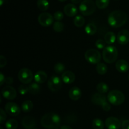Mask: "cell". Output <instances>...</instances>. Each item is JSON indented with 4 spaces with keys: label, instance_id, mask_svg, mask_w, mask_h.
Here are the masks:
<instances>
[{
    "label": "cell",
    "instance_id": "obj_1",
    "mask_svg": "<svg viewBox=\"0 0 129 129\" xmlns=\"http://www.w3.org/2000/svg\"><path fill=\"white\" fill-rule=\"evenodd\" d=\"M128 20L127 13L122 10H115L109 14L108 23L113 28H118L123 26Z\"/></svg>",
    "mask_w": 129,
    "mask_h": 129
},
{
    "label": "cell",
    "instance_id": "obj_2",
    "mask_svg": "<svg viewBox=\"0 0 129 129\" xmlns=\"http://www.w3.org/2000/svg\"><path fill=\"white\" fill-rule=\"evenodd\" d=\"M42 126L47 129H57L60 124V118L55 113H48L42 117Z\"/></svg>",
    "mask_w": 129,
    "mask_h": 129
},
{
    "label": "cell",
    "instance_id": "obj_3",
    "mask_svg": "<svg viewBox=\"0 0 129 129\" xmlns=\"http://www.w3.org/2000/svg\"><path fill=\"white\" fill-rule=\"evenodd\" d=\"M118 50L116 47L113 46H106V48L103 50L102 56L103 60L106 63L111 64L116 61L118 58Z\"/></svg>",
    "mask_w": 129,
    "mask_h": 129
},
{
    "label": "cell",
    "instance_id": "obj_4",
    "mask_svg": "<svg viewBox=\"0 0 129 129\" xmlns=\"http://www.w3.org/2000/svg\"><path fill=\"white\" fill-rule=\"evenodd\" d=\"M108 102L114 106H119L123 104L125 100L124 94L119 90H112L107 95Z\"/></svg>",
    "mask_w": 129,
    "mask_h": 129
},
{
    "label": "cell",
    "instance_id": "obj_5",
    "mask_svg": "<svg viewBox=\"0 0 129 129\" xmlns=\"http://www.w3.org/2000/svg\"><path fill=\"white\" fill-rule=\"evenodd\" d=\"M96 3L93 0H83L79 6L81 13L84 16L93 15L96 11Z\"/></svg>",
    "mask_w": 129,
    "mask_h": 129
},
{
    "label": "cell",
    "instance_id": "obj_6",
    "mask_svg": "<svg viewBox=\"0 0 129 129\" xmlns=\"http://www.w3.org/2000/svg\"><path fill=\"white\" fill-rule=\"evenodd\" d=\"M84 58L88 63L93 64H97L98 63H100L102 56L99 51L97 49H89L86 51L84 54Z\"/></svg>",
    "mask_w": 129,
    "mask_h": 129
},
{
    "label": "cell",
    "instance_id": "obj_7",
    "mask_svg": "<svg viewBox=\"0 0 129 129\" xmlns=\"http://www.w3.org/2000/svg\"><path fill=\"white\" fill-rule=\"evenodd\" d=\"M18 77L20 82L23 84H28L32 81L34 75L32 72L29 68H23L20 70L18 74Z\"/></svg>",
    "mask_w": 129,
    "mask_h": 129
},
{
    "label": "cell",
    "instance_id": "obj_8",
    "mask_svg": "<svg viewBox=\"0 0 129 129\" xmlns=\"http://www.w3.org/2000/svg\"><path fill=\"white\" fill-rule=\"evenodd\" d=\"M47 85L52 92H57L62 87V79L57 75H52L48 80Z\"/></svg>",
    "mask_w": 129,
    "mask_h": 129
},
{
    "label": "cell",
    "instance_id": "obj_9",
    "mask_svg": "<svg viewBox=\"0 0 129 129\" xmlns=\"http://www.w3.org/2000/svg\"><path fill=\"white\" fill-rule=\"evenodd\" d=\"M54 16L49 13L44 12L40 13L38 17L39 24L43 27H49L54 23Z\"/></svg>",
    "mask_w": 129,
    "mask_h": 129
},
{
    "label": "cell",
    "instance_id": "obj_10",
    "mask_svg": "<svg viewBox=\"0 0 129 129\" xmlns=\"http://www.w3.org/2000/svg\"><path fill=\"white\" fill-rule=\"evenodd\" d=\"M1 94L6 99L13 100L16 97V91L13 87L7 85L2 89Z\"/></svg>",
    "mask_w": 129,
    "mask_h": 129
},
{
    "label": "cell",
    "instance_id": "obj_11",
    "mask_svg": "<svg viewBox=\"0 0 129 129\" xmlns=\"http://www.w3.org/2000/svg\"><path fill=\"white\" fill-rule=\"evenodd\" d=\"M5 111L8 115L12 116H18L20 113V108L16 103L13 102H9L5 106Z\"/></svg>",
    "mask_w": 129,
    "mask_h": 129
},
{
    "label": "cell",
    "instance_id": "obj_12",
    "mask_svg": "<svg viewBox=\"0 0 129 129\" xmlns=\"http://www.w3.org/2000/svg\"><path fill=\"white\" fill-rule=\"evenodd\" d=\"M105 124L108 129H119L122 126V123L119 119L114 116L107 118Z\"/></svg>",
    "mask_w": 129,
    "mask_h": 129
},
{
    "label": "cell",
    "instance_id": "obj_13",
    "mask_svg": "<svg viewBox=\"0 0 129 129\" xmlns=\"http://www.w3.org/2000/svg\"><path fill=\"white\" fill-rule=\"evenodd\" d=\"M117 42L121 45H125L129 42V31L126 29L120 30L117 35Z\"/></svg>",
    "mask_w": 129,
    "mask_h": 129
},
{
    "label": "cell",
    "instance_id": "obj_14",
    "mask_svg": "<svg viewBox=\"0 0 129 129\" xmlns=\"http://www.w3.org/2000/svg\"><path fill=\"white\" fill-rule=\"evenodd\" d=\"M107 98L103 94L94 93L91 96V102L96 106H102V105L107 102Z\"/></svg>",
    "mask_w": 129,
    "mask_h": 129
},
{
    "label": "cell",
    "instance_id": "obj_15",
    "mask_svg": "<svg viewBox=\"0 0 129 129\" xmlns=\"http://www.w3.org/2000/svg\"><path fill=\"white\" fill-rule=\"evenodd\" d=\"M21 123L25 129H33L36 125V121L33 116H26L23 118Z\"/></svg>",
    "mask_w": 129,
    "mask_h": 129
},
{
    "label": "cell",
    "instance_id": "obj_16",
    "mask_svg": "<svg viewBox=\"0 0 129 129\" xmlns=\"http://www.w3.org/2000/svg\"><path fill=\"white\" fill-rule=\"evenodd\" d=\"M61 79L65 83L70 84L73 83L76 79L75 74L73 72L69 70H66L62 73L61 75Z\"/></svg>",
    "mask_w": 129,
    "mask_h": 129
},
{
    "label": "cell",
    "instance_id": "obj_17",
    "mask_svg": "<svg viewBox=\"0 0 129 129\" xmlns=\"http://www.w3.org/2000/svg\"><path fill=\"white\" fill-rule=\"evenodd\" d=\"M64 12L66 15L69 17H73L76 15L78 13L77 7L74 4H67L64 7Z\"/></svg>",
    "mask_w": 129,
    "mask_h": 129
},
{
    "label": "cell",
    "instance_id": "obj_18",
    "mask_svg": "<svg viewBox=\"0 0 129 129\" xmlns=\"http://www.w3.org/2000/svg\"><path fill=\"white\" fill-rule=\"evenodd\" d=\"M82 92L80 89L78 87H73L69 91V97L73 101H78L81 97Z\"/></svg>",
    "mask_w": 129,
    "mask_h": 129
},
{
    "label": "cell",
    "instance_id": "obj_19",
    "mask_svg": "<svg viewBox=\"0 0 129 129\" xmlns=\"http://www.w3.org/2000/svg\"><path fill=\"white\" fill-rule=\"evenodd\" d=\"M115 68L119 72L125 73L129 70V64L125 59H119L116 62Z\"/></svg>",
    "mask_w": 129,
    "mask_h": 129
},
{
    "label": "cell",
    "instance_id": "obj_20",
    "mask_svg": "<svg viewBox=\"0 0 129 129\" xmlns=\"http://www.w3.org/2000/svg\"><path fill=\"white\" fill-rule=\"evenodd\" d=\"M34 80L38 83H44L47 79V75L44 71L39 70L34 75Z\"/></svg>",
    "mask_w": 129,
    "mask_h": 129
},
{
    "label": "cell",
    "instance_id": "obj_21",
    "mask_svg": "<svg viewBox=\"0 0 129 129\" xmlns=\"http://www.w3.org/2000/svg\"><path fill=\"white\" fill-rule=\"evenodd\" d=\"M116 35L113 32H108L104 36V40L107 44H113L115 42Z\"/></svg>",
    "mask_w": 129,
    "mask_h": 129
},
{
    "label": "cell",
    "instance_id": "obj_22",
    "mask_svg": "<svg viewBox=\"0 0 129 129\" xmlns=\"http://www.w3.org/2000/svg\"><path fill=\"white\" fill-rule=\"evenodd\" d=\"M85 32L89 35H93L96 34L97 31V27L94 24L89 23L86 25L84 28Z\"/></svg>",
    "mask_w": 129,
    "mask_h": 129
},
{
    "label": "cell",
    "instance_id": "obj_23",
    "mask_svg": "<svg viewBox=\"0 0 129 129\" xmlns=\"http://www.w3.org/2000/svg\"><path fill=\"white\" fill-rule=\"evenodd\" d=\"M33 108H34V104L30 100L25 101L21 104V110L25 113L30 112L32 110Z\"/></svg>",
    "mask_w": 129,
    "mask_h": 129
},
{
    "label": "cell",
    "instance_id": "obj_24",
    "mask_svg": "<svg viewBox=\"0 0 129 129\" xmlns=\"http://www.w3.org/2000/svg\"><path fill=\"white\" fill-rule=\"evenodd\" d=\"M29 92L33 95H36L40 92V86L37 82L31 83L28 85Z\"/></svg>",
    "mask_w": 129,
    "mask_h": 129
},
{
    "label": "cell",
    "instance_id": "obj_25",
    "mask_svg": "<svg viewBox=\"0 0 129 129\" xmlns=\"http://www.w3.org/2000/svg\"><path fill=\"white\" fill-rule=\"evenodd\" d=\"M37 5L38 8L42 11H46L49 8V3L47 0H38Z\"/></svg>",
    "mask_w": 129,
    "mask_h": 129
},
{
    "label": "cell",
    "instance_id": "obj_26",
    "mask_svg": "<svg viewBox=\"0 0 129 129\" xmlns=\"http://www.w3.org/2000/svg\"><path fill=\"white\" fill-rule=\"evenodd\" d=\"M107 66L103 63H99L96 64V70L98 72V74L103 75H105L107 72Z\"/></svg>",
    "mask_w": 129,
    "mask_h": 129
},
{
    "label": "cell",
    "instance_id": "obj_27",
    "mask_svg": "<svg viewBox=\"0 0 129 129\" xmlns=\"http://www.w3.org/2000/svg\"><path fill=\"white\" fill-rule=\"evenodd\" d=\"M18 126V123L15 119H10L5 123L6 129H16Z\"/></svg>",
    "mask_w": 129,
    "mask_h": 129
},
{
    "label": "cell",
    "instance_id": "obj_28",
    "mask_svg": "<svg viewBox=\"0 0 129 129\" xmlns=\"http://www.w3.org/2000/svg\"><path fill=\"white\" fill-rule=\"evenodd\" d=\"M105 124L103 123V121L99 118L94 119L92 122L93 129H103L105 127Z\"/></svg>",
    "mask_w": 129,
    "mask_h": 129
},
{
    "label": "cell",
    "instance_id": "obj_29",
    "mask_svg": "<svg viewBox=\"0 0 129 129\" xmlns=\"http://www.w3.org/2000/svg\"><path fill=\"white\" fill-rule=\"evenodd\" d=\"M96 90L99 93L105 94L108 91L109 87L107 83H104V82H100V83H98V85H96Z\"/></svg>",
    "mask_w": 129,
    "mask_h": 129
},
{
    "label": "cell",
    "instance_id": "obj_30",
    "mask_svg": "<svg viewBox=\"0 0 129 129\" xmlns=\"http://www.w3.org/2000/svg\"><path fill=\"white\" fill-rule=\"evenodd\" d=\"M85 24V19L81 15H77L74 19V24L77 27H81Z\"/></svg>",
    "mask_w": 129,
    "mask_h": 129
},
{
    "label": "cell",
    "instance_id": "obj_31",
    "mask_svg": "<svg viewBox=\"0 0 129 129\" xmlns=\"http://www.w3.org/2000/svg\"><path fill=\"white\" fill-rule=\"evenodd\" d=\"M96 5L101 10L106 8L110 3V0H96Z\"/></svg>",
    "mask_w": 129,
    "mask_h": 129
},
{
    "label": "cell",
    "instance_id": "obj_32",
    "mask_svg": "<svg viewBox=\"0 0 129 129\" xmlns=\"http://www.w3.org/2000/svg\"><path fill=\"white\" fill-rule=\"evenodd\" d=\"M54 69L55 73H57V74H60V73H64L66 69V67L63 63H57L54 65Z\"/></svg>",
    "mask_w": 129,
    "mask_h": 129
},
{
    "label": "cell",
    "instance_id": "obj_33",
    "mask_svg": "<svg viewBox=\"0 0 129 129\" xmlns=\"http://www.w3.org/2000/svg\"><path fill=\"white\" fill-rule=\"evenodd\" d=\"M53 29H54V31L57 32H60L63 31L64 29V24L59 21L55 22L53 24Z\"/></svg>",
    "mask_w": 129,
    "mask_h": 129
},
{
    "label": "cell",
    "instance_id": "obj_34",
    "mask_svg": "<svg viewBox=\"0 0 129 129\" xmlns=\"http://www.w3.org/2000/svg\"><path fill=\"white\" fill-rule=\"evenodd\" d=\"M106 42L103 39H98L95 42V46L98 49H104L106 48Z\"/></svg>",
    "mask_w": 129,
    "mask_h": 129
},
{
    "label": "cell",
    "instance_id": "obj_35",
    "mask_svg": "<svg viewBox=\"0 0 129 129\" xmlns=\"http://www.w3.org/2000/svg\"><path fill=\"white\" fill-rule=\"evenodd\" d=\"M18 92L21 95H25L29 92L28 86L26 85L25 84L21 85L18 87Z\"/></svg>",
    "mask_w": 129,
    "mask_h": 129
},
{
    "label": "cell",
    "instance_id": "obj_36",
    "mask_svg": "<svg viewBox=\"0 0 129 129\" xmlns=\"http://www.w3.org/2000/svg\"><path fill=\"white\" fill-rule=\"evenodd\" d=\"M54 18L57 21L60 22L63 18H64V14L62 12L60 11H57L54 13Z\"/></svg>",
    "mask_w": 129,
    "mask_h": 129
},
{
    "label": "cell",
    "instance_id": "obj_37",
    "mask_svg": "<svg viewBox=\"0 0 129 129\" xmlns=\"http://www.w3.org/2000/svg\"><path fill=\"white\" fill-rule=\"evenodd\" d=\"M6 118V115L5 111L3 109H0V123L3 124Z\"/></svg>",
    "mask_w": 129,
    "mask_h": 129
},
{
    "label": "cell",
    "instance_id": "obj_38",
    "mask_svg": "<svg viewBox=\"0 0 129 129\" xmlns=\"http://www.w3.org/2000/svg\"><path fill=\"white\" fill-rule=\"evenodd\" d=\"M6 59L4 56L1 55L0 56V67L1 68L5 67L6 64Z\"/></svg>",
    "mask_w": 129,
    "mask_h": 129
},
{
    "label": "cell",
    "instance_id": "obj_39",
    "mask_svg": "<svg viewBox=\"0 0 129 129\" xmlns=\"http://www.w3.org/2000/svg\"><path fill=\"white\" fill-rule=\"evenodd\" d=\"M102 108L104 111H109L111 109V106L110 104V102H108L107 101V102H105V103L102 105Z\"/></svg>",
    "mask_w": 129,
    "mask_h": 129
},
{
    "label": "cell",
    "instance_id": "obj_40",
    "mask_svg": "<svg viewBox=\"0 0 129 129\" xmlns=\"http://www.w3.org/2000/svg\"><path fill=\"white\" fill-rule=\"evenodd\" d=\"M122 129H129V120H124L122 123Z\"/></svg>",
    "mask_w": 129,
    "mask_h": 129
},
{
    "label": "cell",
    "instance_id": "obj_41",
    "mask_svg": "<svg viewBox=\"0 0 129 129\" xmlns=\"http://www.w3.org/2000/svg\"><path fill=\"white\" fill-rule=\"evenodd\" d=\"M13 82V78L11 77H8L6 78H5V83H6L8 85H11Z\"/></svg>",
    "mask_w": 129,
    "mask_h": 129
},
{
    "label": "cell",
    "instance_id": "obj_42",
    "mask_svg": "<svg viewBox=\"0 0 129 129\" xmlns=\"http://www.w3.org/2000/svg\"><path fill=\"white\" fill-rule=\"evenodd\" d=\"M4 82H5V77L3 73L1 72L0 73V85H3Z\"/></svg>",
    "mask_w": 129,
    "mask_h": 129
},
{
    "label": "cell",
    "instance_id": "obj_43",
    "mask_svg": "<svg viewBox=\"0 0 129 129\" xmlns=\"http://www.w3.org/2000/svg\"><path fill=\"white\" fill-rule=\"evenodd\" d=\"M60 129H73L71 126H68V125H62L60 126Z\"/></svg>",
    "mask_w": 129,
    "mask_h": 129
},
{
    "label": "cell",
    "instance_id": "obj_44",
    "mask_svg": "<svg viewBox=\"0 0 129 129\" xmlns=\"http://www.w3.org/2000/svg\"><path fill=\"white\" fill-rule=\"evenodd\" d=\"M73 4H78L82 2V0H71Z\"/></svg>",
    "mask_w": 129,
    "mask_h": 129
},
{
    "label": "cell",
    "instance_id": "obj_45",
    "mask_svg": "<svg viewBox=\"0 0 129 129\" xmlns=\"http://www.w3.org/2000/svg\"><path fill=\"white\" fill-rule=\"evenodd\" d=\"M4 1L5 0H0V6H2L4 3Z\"/></svg>",
    "mask_w": 129,
    "mask_h": 129
},
{
    "label": "cell",
    "instance_id": "obj_46",
    "mask_svg": "<svg viewBox=\"0 0 129 129\" xmlns=\"http://www.w3.org/2000/svg\"><path fill=\"white\" fill-rule=\"evenodd\" d=\"M58 1H59L60 2H64V1H67V0H58Z\"/></svg>",
    "mask_w": 129,
    "mask_h": 129
},
{
    "label": "cell",
    "instance_id": "obj_47",
    "mask_svg": "<svg viewBox=\"0 0 129 129\" xmlns=\"http://www.w3.org/2000/svg\"><path fill=\"white\" fill-rule=\"evenodd\" d=\"M0 129H3V128L1 126V127H0Z\"/></svg>",
    "mask_w": 129,
    "mask_h": 129
},
{
    "label": "cell",
    "instance_id": "obj_48",
    "mask_svg": "<svg viewBox=\"0 0 129 129\" xmlns=\"http://www.w3.org/2000/svg\"><path fill=\"white\" fill-rule=\"evenodd\" d=\"M128 80H129V75H128Z\"/></svg>",
    "mask_w": 129,
    "mask_h": 129
}]
</instances>
